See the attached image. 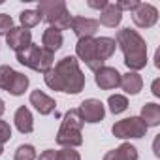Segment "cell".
<instances>
[{
  "label": "cell",
  "mask_w": 160,
  "mask_h": 160,
  "mask_svg": "<svg viewBox=\"0 0 160 160\" xmlns=\"http://www.w3.org/2000/svg\"><path fill=\"white\" fill-rule=\"evenodd\" d=\"M122 21V12L115 6V4H108L102 12H100V19H98V25H104L108 28H115L119 27Z\"/></svg>",
  "instance_id": "5bb4252c"
},
{
  "label": "cell",
  "mask_w": 160,
  "mask_h": 160,
  "mask_svg": "<svg viewBox=\"0 0 160 160\" xmlns=\"http://www.w3.org/2000/svg\"><path fill=\"white\" fill-rule=\"evenodd\" d=\"M108 4H109L108 0H100V2H92V0H89V8H94V10H100V12H102Z\"/></svg>",
  "instance_id": "4dcf8cb0"
},
{
  "label": "cell",
  "mask_w": 160,
  "mask_h": 160,
  "mask_svg": "<svg viewBox=\"0 0 160 160\" xmlns=\"http://www.w3.org/2000/svg\"><path fill=\"white\" fill-rule=\"evenodd\" d=\"M38 12L42 13V17L51 25L55 19H58L64 12H68L64 0H42L38 4Z\"/></svg>",
  "instance_id": "7c38bea8"
},
{
  "label": "cell",
  "mask_w": 160,
  "mask_h": 160,
  "mask_svg": "<svg viewBox=\"0 0 160 160\" xmlns=\"http://www.w3.org/2000/svg\"><path fill=\"white\" fill-rule=\"evenodd\" d=\"M19 21H21V27L28 30V28L38 27V25L43 21V17H42V13H40L38 10H25V12H21Z\"/></svg>",
  "instance_id": "ffe728a7"
},
{
  "label": "cell",
  "mask_w": 160,
  "mask_h": 160,
  "mask_svg": "<svg viewBox=\"0 0 160 160\" xmlns=\"http://www.w3.org/2000/svg\"><path fill=\"white\" fill-rule=\"evenodd\" d=\"M98 21L96 19H91V17H81V15H77V17H72V25L70 28L73 30V34L77 36V40H81V38H92L98 30Z\"/></svg>",
  "instance_id": "8fae6325"
},
{
  "label": "cell",
  "mask_w": 160,
  "mask_h": 160,
  "mask_svg": "<svg viewBox=\"0 0 160 160\" xmlns=\"http://www.w3.org/2000/svg\"><path fill=\"white\" fill-rule=\"evenodd\" d=\"M62 43H64L62 32H58V30H55V28H51V27H47V28L43 30V34H42V47H43L45 51H49V53L55 55V51H58V49L62 47Z\"/></svg>",
  "instance_id": "9a60e30c"
},
{
  "label": "cell",
  "mask_w": 160,
  "mask_h": 160,
  "mask_svg": "<svg viewBox=\"0 0 160 160\" xmlns=\"http://www.w3.org/2000/svg\"><path fill=\"white\" fill-rule=\"evenodd\" d=\"M108 106H109V111L113 115H119V113L128 109V98L122 94H111L108 98Z\"/></svg>",
  "instance_id": "7402d4cb"
},
{
  "label": "cell",
  "mask_w": 160,
  "mask_h": 160,
  "mask_svg": "<svg viewBox=\"0 0 160 160\" xmlns=\"http://www.w3.org/2000/svg\"><path fill=\"white\" fill-rule=\"evenodd\" d=\"M10 139H12V126L6 121H0V145H4Z\"/></svg>",
  "instance_id": "83f0119b"
},
{
  "label": "cell",
  "mask_w": 160,
  "mask_h": 160,
  "mask_svg": "<svg viewBox=\"0 0 160 160\" xmlns=\"http://www.w3.org/2000/svg\"><path fill=\"white\" fill-rule=\"evenodd\" d=\"M6 43L15 53H21V51H25L32 43V34H30V30H27L23 27H13L6 34Z\"/></svg>",
  "instance_id": "30bf717a"
},
{
  "label": "cell",
  "mask_w": 160,
  "mask_h": 160,
  "mask_svg": "<svg viewBox=\"0 0 160 160\" xmlns=\"http://www.w3.org/2000/svg\"><path fill=\"white\" fill-rule=\"evenodd\" d=\"M94 81L96 85L102 89V91H111V89H117L121 85V75L117 68H111V66H102L98 72H94Z\"/></svg>",
  "instance_id": "9c48e42d"
},
{
  "label": "cell",
  "mask_w": 160,
  "mask_h": 160,
  "mask_svg": "<svg viewBox=\"0 0 160 160\" xmlns=\"http://www.w3.org/2000/svg\"><path fill=\"white\" fill-rule=\"evenodd\" d=\"M77 113H79V117H81L83 122L96 124V122L104 121V117H106V108H104V104H102L100 100H96V98H87V100H83L81 104H79Z\"/></svg>",
  "instance_id": "52a82bcc"
},
{
  "label": "cell",
  "mask_w": 160,
  "mask_h": 160,
  "mask_svg": "<svg viewBox=\"0 0 160 160\" xmlns=\"http://www.w3.org/2000/svg\"><path fill=\"white\" fill-rule=\"evenodd\" d=\"M4 152V145H0V154H2Z\"/></svg>",
  "instance_id": "836d02e7"
},
{
  "label": "cell",
  "mask_w": 160,
  "mask_h": 160,
  "mask_svg": "<svg viewBox=\"0 0 160 160\" xmlns=\"http://www.w3.org/2000/svg\"><path fill=\"white\" fill-rule=\"evenodd\" d=\"M83 124L85 122L81 121L77 109H68L62 122H60V128L57 134V143L60 147H70V149L79 147L83 143V136H81Z\"/></svg>",
  "instance_id": "3957f363"
},
{
  "label": "cell",
  "mask_w": 160,
  "mask_h": 160,
  "mask_svg": "<svg viewBox=\"0 0 160 160\" xmlns=\"http://www.w3.org/2000/svg\"><path fill=\"white\" fill-rule=\"evenodd\" d=\"M13 28V19L8 13H0V36H6Z\"/></svg>",
  "instance_id": "4316f807"
},
{
  "label": "cell",
  "mask_w": 160,
  "mask_h": 160,
  "mask_svg": "<svg viewBox=\"0 0 160 160\" xmlns=\"http://www.w3.org/2000/svg\"><path fill=\"white\" fill-rule=\"evenodd\" d=\"M57 158L58 160H81V154H79L75 149L62 147L60 151H57Z\"/></svg>",
  "instance_id": "484cf974"
},
{
  "label": "cell",
  "mask_w": 160,
  "mask_h": 160,
  "mask_svg": "<svg viewBox=\"0 0 160 160\" xmlns=\"http://www.w3.org/2000/svg\"><path fill=\"white\" fill-rule=\"evenodd\" d=\"M38 160H58V158H57V151L47 149V151H43V152L40 154V158H38Z\"/></svg>",
  "instance_id": "f546056e"
},
{
  "label": "cell",
  "mask_w": 160,
  "mask_h": 160,
  "mask_svg": "<svg viewBox=\"0 0 160 160\" xmlns=\"http://www.w3.org/2000/svg\"><path fill=\"white\" fill-rule=\"evenodd\" d=\"M117 45L124 55V64L130 72H139L147 66V43L132 28H121L117 32Z\"/></svg>",
  "instance_id": "7a4b0ae2"
},
{
  "label": "cell",
  "mask_w": 160,
  "mask_h": 160,
  "mask_svg": "<svg viewBox=\"0 0 160 160\" xmlns=\"http://www.w3.org/2000/svg\"><path fill=\"white\" fill-rule=\"evenodd\" d=\"M13 75H15V70L12 66H0V89L2 91H8L12 81H13Z\"/></svg>",
  "instance_id": "d4e9b609"
},
{
  "label": "cell",
  "mask_w": 160,
  "mask_h": 160,
  "mask_svg": "<svg viewBox=\"0 0 160 160\" xmlns=\"http://www.w3.org/2000/svg\"><path fill=\"white\" fill-rule=\"evenodd\" d=\"M4 109H6V106H4V100H2V98H0V117H2V115H4Z\"/></svg>",
  "instance_id": "d6a6232c"
},
{
  "label": "cell",
  "mask_w": 160,
  "mask_h": 160,
  "mask_svg": "<svg viewBox=\"0 0 160 160\" xmlns=\"http://www.w3.org/2000/svg\"><path fill=\"white\" fill-rule=\"evenodd\" d=\"M151 89H152V94H154V96H160V79H154Z\"/></svg>",
  "instance_id": "1f68e13d"
},
{
  "label": "cell",
  "mask_w": 160,
  "mask_h": 160,
  "mask_svg": "<svg viewBox=\"0 0 160 160\" xmlns=\"http://www.w3.org/2000/svg\"><path fill=\"white\" fill-rule=\"evenodd\" d=\"M28 77L25 75V73H21V72H15V75H13V81H12V85H10V89H8V92L10 94H13V96H21V94H25V91L28 89Z\"/></svg>",
  "instance_id": "44dd1931"
},
{
  "label": "cell",
  "mask_w": 160,
  "mask_h": 160,
  "mask_svg": "<svg viewBox=\"0 0 160 160\" xmlns=\"http://www.w3.org/2000/svg\"><path fill=\"white\" fill-rule=\"evenodd\" d=\"M139 4H141L139 0H121V2H117L115 6H117L121 12H134Z\"/></svg>",
  "instance_id": "f1b7e54d"
},
{
  "label": "cell",
  "mask_w": 160,
  "mask_h": 160,
  "mask_svg": "<svg viewBox=\"0 0 160 160\" xmlns=\"http://www.w3.org/2000/svg\"><path fill=\"white\" fill-rule=\"evenodd\" d=\"M75 55H77L79 60H83V62L87 64V68L92 70V72H98V70L104 66V60L98 57L94 38H81V40H77Z\"/></svg>",
  "instance_id": "8992f818"
},
{
  "label": "cell",
  "mask_w": 160,
  "mask_h": 160,
  "mask_svg": "<svg viewBox=\"0 0 160 160\" xmlns=\"http://www.w3.org/2000/svg\"><path fill=\"white\" fill-rule=\"evenodd\" d=\"M13 121H15V126L21 134H30L34 130V117L30 113V109L27 106H21L15 115H13Z\"/></svg>",
  "instance_id": "2e32d148"
},
{
  "label": "cell",
  "mask_w": 160,
  "mask_h": 160,
  "mask_svg": "<svg viewBox=\"0 0 160 160\" xmlns=\"http://www.w3.org/2000/svg\"><path fill=\"white\" fill-rule=\"evenodd\" d=\"M43 81L51 91L79 94L85 89V73L79 70L75 57H64L49 72L43 73Z\"/></svg>",
  "instance_id": "6da1fadb"
},
{
  "label": "cell",
  "mask_w": 160,
  "mask_h": 160,
  "mask_svg": "<svg viewBox=\"0 0 160 160\" xmlns=\"http://www.w3.org/2000/svg\"><path fill=\"white\" fill-rule=\"evenodd\" d=\"M147 124L139 117H128L122 121H117L111 128L113 136L119 139H139L147 134Z\"/></svg>",
  "instance_id": "5b68a950"
},
{
  "label": "cell",
  "mask_w": 160,
  "mask_h": 160,
  "mask_svg": "<svg viewBox=\"0 0 160 160\" xmlns=\"http://www.w3.org/2000/svg\"><path fill=\"white\" fill-rule=\"evenodd\" d=\"M115 151V156L119 160H138V149L130 143H121Z\"/></svg>",
  "instance_id": "603a6c76"
},
{
  "label": "cell",
  "mask_w": 160,
  "mask_h": 160,
  "mask_svg": "<svg viewBox=\"0 0 160 160\" xmlns=\"http://www.w3.org/2000/svg\"><path fill=\"white\" fill-rule=\"evenodd\" d=\"M13 160H36V149L30 143H23L15 149Z\"/></svg>",
  "instance_id": "cb8c5ba5"
},
{
  "label": "cell",
  "mask_w": 160,
  "mask_h": 160,
  "mask_svg": "<svg viewBox=\"0 0 160 160\" xmlns=\"http://www.w3.org/2000/svg\"><path fill=\"white\" fill-rule=\"evenodd\" d=\"M139 119L149 126H158L160 124V106L154 104V102H147L143 108H141V115Z\"/></svg>",
  "instance_id": "ac0fdd59"
},
{
  "label": "cell",
  "mask_w": 160,
  "mask_h": 160,
  "mask_svg": "<svg viewBox=\"0 0 160 160\" xmlns=\"http://www.w3.org/2000/svg\"><path fill=\"white\" fill-rule=\"evenodd\" d=\"M126 94H138L143 89V79L138 72H128L121 75V85H119Z\"/></svg>",
  "instance_id": "e0dca14e"
},
{
  "label": "cell",
  "mask_w": 160,
  "mask_h": 160,
  "mask_svg": "<svg viewBox=\"0 0 160 160\" xmlns=\"http://www.w3.org/2000/svg\"><path fill=\"white\" fill-rule=\"evenodd\" d=\"M28 100H30V106H34V109L40 115H51L55 111V108H57V102L51 96H47L43 91H40V89L32 91L30 96H28Z\"/></svg>",
  "instance_id": "4fadbf2b"
},
{
  "label": "cell",
  "mask_w": 160,
  "mask_h": 160,
  "mask_svg": "<svg viewBox=\"0 0 160 160\" xmlns=\"http://www.w3.org/2000/svg\"><path fill=\"white\" fill-rule=\"evenodd\" d=\"M132 19H134V25L139 27V28H152L158 21V10L152 4L141 2L132 12Z\"/></svg>",
  "instance_id": "ba28073f"
},
{
  "label": "cell",
  "mask_w": 160,
  "mask_h": 160,
  "mask_svg": "<svg viewBox=\"0 0 160 160\" xmlns=\"http://www.w3.org/2000/svg\"><path fill=\"white\" fill-rule=\"evenodd\" d=\"M94 42H96L98 57H100L104 62L113 57V53H115V49H117V42H115L113 38H109V36H100V38H96Z\"/></svg>",
  "instance_id": "d6986e66"
},
{
  "label": "cell",
  "mask_w": 160,
  "mask_h": 160,
  "mask_svg": "<svg viewBox=\"0 0 160 160\" xmlns=\"http://www.w3.org/2000/svg\"><path fill=\"white\" fill-rule=\"evenodd\" d=\"M17 55V60L19 64L34 70V72H40V73H45L53 68V53L45 51L42 45H36V43H30L25 51L21 53H15Z\"/></svg>",
  "instance_id": "277c9868"
}]
</instances>
